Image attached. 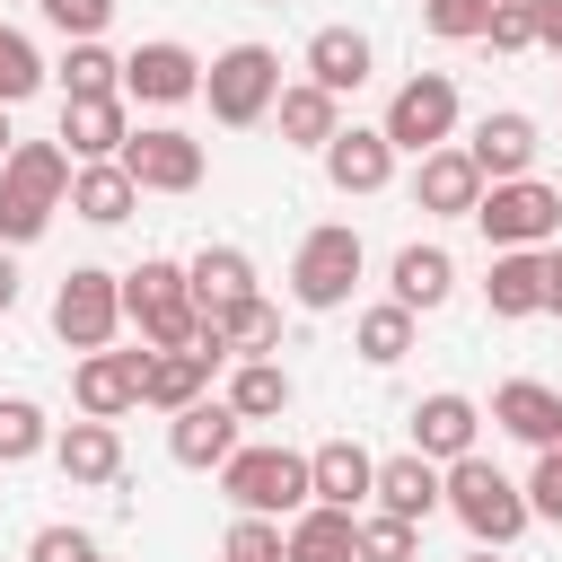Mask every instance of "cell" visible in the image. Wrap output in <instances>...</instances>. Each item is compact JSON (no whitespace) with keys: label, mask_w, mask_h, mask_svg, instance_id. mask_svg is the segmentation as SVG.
<instances>
[{"label":"cell","mask_w":562,"mask_h":562,"mask_svg":"<svg viewBox=\"0 0 562 562\" xmlns=\"http://www.w3.org/2000/svg\"><path fill=\"white\" fill-rule=\"evenodd\" d=\"M53 79H61V97H123V61H114L97 35H88V44H70Z\"/></svg>","instance_id":"33"},{"label":"cell","mask_w":562,"mask_h":562,"mask_svg":"<svg viewBox=\"0 0 562 562\" xmlns=\"http://www.w3.org/2000/svg\"><path fill=\"white\" fill-rule=\"evenodd\" d=\"M474 430H483V404H474V395H457V386H439V395H422V404H413V448H422L430 465L474 457Z\"/></svg>","instance_id":"16"},{"label":"cell","mask_w":562,"mask_h":562,"mask_svg":"<svg viewBox=\"0 0 562 562\" xmlns=\"http://www.w3.org/2000/svg\"><path fill=\"white\" fill-rule=\"evenodd\" d=\"M70 149L61 140H18L0 158V246H35L53 228V211L70 202Z\"/></svg>","instance_id":"1"},{"label":"cell","mask_w":562,"mask_h":562,"mask_svg":"<svg viewBox=\"0 0 562 562\" xmlns=\"http://www.w3.org/2000/svg\"><path fill=\"white\" fill-rule=\"evenodd\" d=\"M351 342H360V360H369V369H395V360L413 351V307H404V299H386V307H360Z\"/></svg>","instance_id":"32"},{"label":"cell","mask_w":562,"mask_h":562,"mask_svg":"<svg viewBox=\"0 0 562 562\" xmlns=\"http://www.w3.org/2000/svg\"><path fill=\"white\" fill-rule=\"evenodd\" d=\"M307 483H316V501L360 509V501H378V457L360 439H325V448H307Z\"/></svg>","instance_id":"22"},{"label":"cell","mask_w":562,"mask_h":562,"mask_svg":"<svg viewBox=\"0 0 562 562\" xmlns=\"http://www.w3.org/2000/svg\"><path fill=\"white\" fill-rule=\"evenodd\" d=\"M413 544H422V527H413V518H395V509L360 518V562H413Z\"/></svg>","instance_id":"36"},{"label":"cell","mask_w":562,"mask_h":562,"mask_svg":"<svg viewBox=\"0 0 562 562\" xmlns=\"http://www.w3.org/2000/svg\"><path fill=\"white\" fill-rule=\"evenodd\" d=\"M26 562H105V553H97V536H79V527H35Z\"/></svg>","instance_id":"42"},{"label":"cell","mask_w":562,"mask_h":562,"mask_svg":"<svg viewBox=\"0 0 562 562\" xmlns=\"http://www.w3.org/2000/svg\"><path fill=\"white\" fill-rule=\"evenodd\" d=\"M474 228L492 237V255H501V246H553V237H562V193H553L544 176H501V184H483Z\"/></svg>","instance_id":"6"},{"label":"cell","mask_w":562,"mask_h":562,"mask_svg":"<svg viewBox=\"0 0 562 562\" xmlns=\"http://www.w3.org/2000/svg\"><path fill=\"white\" fill-rule=\"evenodd\" d=\"M483 44H492V53H536V9H527V0H501L492 26H483Z\"/></svg>","instance_id":"40"},{"label":"cell","mask_w":562,"mask_h":562,"mask_svg":"<svg viewBox=\"0 0 562 562\" xmlns=\"http://www.w3.org/2000/svg\"><path fill=\"white\" fill-rule=\"evenodd\" d=\"M9 149H18V140H9V105H0V158H9Z\"/></svg>","instance_id":"47"},{"label":"cell","mask_w":562,"mask_h":562,"mask_svg":"<svg viewBox=\"0 0 562 562\" xmlns=\"http://www.w3.org/2000/svg\"><path fill=\"white\" fill-rule=\"evenodd\" d=\"M263 9H281V0H263Z\"/></svg>","instance_id":"48"},{"label":"cell","mask_w":562,"mask_h":562,"mask_svg":"<svg viewBox=\"0 0 562 562\" xmlns=\"http://www.w3.org/2000/svg\"><path fill=\"white\" fill-rule=\"evenodd\" d=\"M220 562H281V527H272V518H246V509H237V527H228Z\"/></svg>","instance_id":"38"},{"label":"cell","mask_w":562,"mask_h":562,"mask_svg":"<svg viewBox=\"0 0 562 562\" xmlns=\"http://www.w3.org/2000/svg\"><path fill=\"white\" fill-rule=\"evenodd\" d=\"M132 202H140V184H132L123 158H79V176H70V211L79 220L114 228V220H132Z\"/></svg>","instance_id":"25"},{"label":"cell","mask_w":562,"mask_h":562,"mask_svg":"<svg viewBox=\"0 0 562 562\" xmlns=\"http://www.w3.org/2000/svg\"><path fill=\"white\" fill-rule=\"evenodd\" d=\"M378 509H395V518H430V509H448V465H430L422 448H404V457H378Z\"/></svg>","instance_id":"19"},{"label":"cell","mask_w":562,"mask_h":562,"mask_svg":"<svg viewBox=\"0 0 562 562\" xmlns=\"http://www.w3.org/2000/svg\"><path fill=\"white\" fill-rule=\"evenodd\" d=\"M527 509H536L544 527H562V439H553V448H536V474H527Z\"/></svg>","instance_id":"39"},{"label":"cell","mask_w":562,"mask_h":562,"mask_svg":"<svg viewBox=\"0 0 562 562\" xmlns=\"http://www.w3.org/2000/svg\"><path fill=\"white\" fill-rule=\"evenodd\" d=\"M483 307H492L501 325L544 316V246H501L492 272H483Z\"/></svg>","instance_id":"18"},{"label":"cell","mask_w":562,"mask_h":562,"mask_svg":"<svg viewBox=\"0 0 562 562\" xmlns=\"http://www.w3.org/2000/svg\"><path fill=\"white\" fill-rule=\"evenodd\" d=\"M413 202L439 211V220H474V202H483V167L465 158V140H439V149L413 167Z\"/></svg>","instance_id":"15"},{"label":"cell","mask_w":562,"mask_h":562,"mask_svg":"<svg viewBox=\"0 0 562 562\" xmlns=\"http://www.w3.org/2000/svg\"><path fill=\"white\" fill-rule=\"evenodd\" d=\"M167 457L193 465V474H220V465L237 457V404H228V395H202V404L167 413Z\"/></svg>","instance_id":"13"},{"label":"cell","mask_w":562,"mask_h":562,"mask_svg":"<svg viewBox=\"0 0 562 562\" xmlns=\"http://www.w3.org/2000/svg\"><path fill=\"white\" fill-rule=\"evenodd\" d=\"M123 97H140V105H184V97H202V53L176 44V35L123 53Z\"/></svg>","instance_id":"12"},{"label":"cell","mask_w":562,"mask_h":562,"mask_svg":"<svg viewBox=\"0 0 562 562\" xmlns=\"http://www.w3.org/2000/svg\"><path fill=\"white\" fill-rule=\"evenodd\" d=\"M123 325V272H97V263H70L61 290H53V334L70 351H105Z\"/></svg>","instance_id":"9"},{"label":"cell","mask_w":562,"mask_h":562,"mask_svg":"<svg viewBox=\"0 0 562 562\" xmlns=\"http://www.w3.org/2000/svg\"><path fill=\"white\" fill-rule=\"evenodd\" d=\"M544 316H562V246H544Z\"/></svg>","instance_id":"44"},{"label":"cell","mask_w":562,"mask_h":562,"mask_svg":"<svg viewBox=\"0 0 562 562\" xmlns=\"http://www.w3.org/2000/svg\"><path fill=\"white\" fill-rule=\"evenodd\" d=\"M448 509H457V527H465L474 544H518L527 518H536V509H527V483H509L483 448L448 465Z\"/></svg>","instance_id":"3"},{"label":"cell","mask_w":562,"mask_h":562,"mask_svg":"<svg viewBox=\"0 0 562 562\" xmlns=\"http://www.w3.org/2000/svg\"><path fill=\"white\" fill-rule=\"evenodd\" d=\"M53 448V422H44V404H26V395H0V465H26V457H44Z\"/></svg>","instance_id":"34"},{"label":"cell","mask_w":562,"mask_h":562,"mask_svg":"<svg viewBox=\"0 0 562 562\" xmlns=\"http://www.w3.org/2000/svg\"><path fill=\"white\" fill-rule=\"evenodd\" d=\"M536 114H518V105H501V114H483L474 132H465V158L483 167V184H501V176H536Z\"/></svg>","instance_id":"14"},{"label":"cell","mask_w":562,"mask_h":562,"mask_svg":"<svg viewBox=\"0 0 562 562\" xmlns=\"http://www.w3.org/2000/svg\"><path fill=\"white\" fill-rule=\"evenodd\" d=\"M404 158H430L439 140H457V79L448 70H413L395 97H386V123H378Z\"/></svg>","instance_id":"8"},{"label":"cell","mask_w":562,"mask_h":562,"mask_svg":"<svg viewBox=\"0 0 562 562\" xmlns=\"http://www.w3.org/2000/svg\"><path fill=\"white\" fill-rule=\"evenodd\" d=\"M184 272H193V299H202V307H228V299H255V263H246L237 246H202V255H193Z\"/></svg>","instance_id":"31"},{"label":"cell","mask_w":562,"mask_h":562,"mask_svg":"<svg viewBox=\"0 0 562 562\" xmlns=\"http://www.w3.org/2000/svg\"><path fill=\"white\" fill-rule=\"evenodd\" d=\"M211 369H220V360H202V351H149L140 404H149V413H184V404L211 395Z\"/></svg>","instance_id":"28"},{"label":"cell","mask_w":562,"mask_h":562,"mask_svg":"<svg viewBox=\"0 0 562 562\" xmlns=\"http://www.w3.org/2000/svg\"><path fill=\"white\" fill-rule=\"evenodd\" d=\"M220 492H228L246 518H281V509H307V501H316L299 448H237V457L220 465Z\"/></svg>","instance_id":"7"},{"label":"cell","mask_w":562,"mask_h":562,"mask_svg":"<svg viewBox=\"0 0 562 562\" xmlns=\"http://www.w3.org/2000/svg\"><path fill=\"white\" fill-rule=\"evenodd\" d=\"M272 114H281V140H290V149H325V140L342 132V97H334V88H316V79L281 88V105H272Z\"/></svg>","instance_id":"29"},{"label":"cell","mask_w":562,"mask_h":562,"mask_svg":"<svg viewBox=\"0 0 562 562\" xmlns=\"http://www.w3.org/2000/svg\"><path fill=\"white\" fill-rule=\"evenodd\" d=\"M360 263H369V246H360V228L351 220H325V228H307L299 237V255H290V299L299 307H351V281H360Z\"/></svg>","instance_id":"5"},{"label":"cell","mask_w":562,"mask_h":562,"mask_svg":"<svg viewBox=\"0 0 562 562\" xmlns=\"http://www.w3.org/2000/svg\"><path fill=\"white\" fill-rule=\"evenodd\" d=\"M492 9H501V0H422V26L448 35V44H474V35L492 26Z\"/></svg>","instance_id":"37"},{"label":"cell","mask_w":562,"mask_h":562,"mask_svg":"<svg viewBox=\"0 0 562 562\" xmlns=\"http://www.w3.org/2000/svg\"><path fill=\"white\" fill-rule=\"evenodd\" d=\"M492 422H501L509 439H527V448H553V439H562V386H544V378H501V386H492Z\"/></svg>","instance_id":"20"},{"label":"cell","mask_w":562,"mask_h":562,"mask_svg":"<svg viewBox=\"0 0 562 562\" xmlns=\"http://www.w3.org/2000/svg\"><path fill=\"white\" fill-rule=\"evenodd\" d=\"M70 44H88V35H105V18H114V0H35Z\"/></svg>","instance_id":"41"},{"label":"cell","mask_w":562,"mask_h":562,"mask_svg":"<svg viewBox=\"0 0 562 562\" xmlns=\"http://www.w3.org/2000/svg\"><path fill=\"white\" fill-rule=\"evenodd\" d=\"M465 562H501V544H474V553H465Z\"/></svg>","instance_id":"46"},{"label":"cell","mask_w":562,"mask_h":562,"mask_svg":"<svg viewBox=\"0 0 562 562\" xmlns=\"http://www.w3.org/2000/svg\"><path fill=\"white\" fill-rule=\"evenodd\" d=\"M123 316L140 325V342H149V351H193V325H202L193 272H184V263H167V255L132 263V272H123Z\"/></svg>","instance_id":"2"},{"label":"cell","mask_w":562,"mask_h":562,"mask_svg":"<svg viewBox=\"0 0 562 562\" xmlns=\"http://www.w3.org/2000/svg\"><path fill=\"white\" fill-rule=\"evenodd\" d=\"M202 97H211V123H228V132L263 123V114L281 105V53H272V44H228V53H211V61H202Z\"/></svg>","instance_id":"4"},{"label":"cell","mask_w":562,"mask_h":562,"mask_svg":"<svg viewBox=\"0 0 562 562\" xmlns=\"http://www.w3.org/2000/svg\"><path fill=\"white\" fill-rule=\"evenodd\" d=\"M140 378H149V351H79V369H70V404L88 413V422H123L132 404H140Z\"/></svg>","instance_id":"11"},{"label":"cell","mask_w":562,"mask_h":562,"mask_svg":"<svg viewBox=\"0 0 562 562\" xmlns=\"http://www.w3.org/2000/svg\"><path fill=\"white\" fill-rule=\"evenodd\" d=\"M281 562H360V518L334 509V501H307L281 527Z\"/></svg>","instance_id":"21"},{"label":"cell","mask_w":562,"mask_h":562,"mask_svg":"<svg viewBox=\"0 0 562 562\" xmlns=\"http://www.w3.org/2000/svg\"><path fill=\"white\" fill-rule=\"evenodd\" d=\"M18 307V263H9V246H0V316Z\"/></svg>","instance_id":"45"},{"label":"cell","mask_w":562,"mask_h":562,"mask_svg":"<svg viewBox=\"0 0 562 562\" xmlns=\"http://www.w3.org/2000/svg\"><path fill=\"white\" fill-rule=\"evenodd\" d=\"M386 290H395L413 316H430V307H448V290H457V255H448V246H404V255L386 263Z\"/></svg>","instance_id":"26"},{"label":"cell","mask_w":562,"mask_h":562,"mask_svg":"<svg viewBox=\"0 0 562 562\" xmlns=\"http://www.w3.org/2000/svg\"><path fill=\"white\" fill-rule=\"evenodd\" d=\"M228 404H237V422H281L290 413V369L281 360H237Z\"/></svg>","instance_id":"30"},{"label":"cell","mask_w":562,"mask_h":562,"mask_svg":"<svg viewBox=\"0 0 562 562\" xmlns=\"http://www.w3.org/2000/svg\"><path fill=\"white\" fill-rule=\"evenodd\" d=\"M123 167H132V184H140V193H193L211 158H202V140H193V132L149 123V132H132V140H123Z\"/></svg>","instance_id":"10"},{"label":"cell","mask_w":562,"mask_h":562,"mask_svg":"<svg viewBox=\"0 0 562 562\" xmlns=\"http://www.w3.org/2000/svg\"><path fill=\"white\" fill-rule=\"evenodd\" d=\"M53 465H61V483H114V474H123V430L79 413V422L53 439Z\"/></svg>","instance_id":"24"},{"label":"cell","mask_w":562,"mask_h":562,"mask_svg":"<svg viewBox=\"0 0 562 562\" xmlns=\"http://www.w3.org/2000/svg\"><path fill=\"white\" fill-rule=\"evenodd\" d=\"M132 123H123V97H61V149L70 158H123Z\"/></svg>","instance_id":"23"},{"label":"cell","mask_w":562,"mask_h":562,"mask_svg":"<svg viewBox=\"0 0 562 562\" xmlns=\"http://www.w3.org/2000/svg\"><path fill=\"white\" fill-rule=\"evenodd\" d=\"M369 61H378V53H369L360 26H316V35H307V79L334 88V97H351V88L369 79Z\"/></svg>","instance_id":"27"},{"label":"cell","mask_w":562,"mask_h":562,"mask_svg":"<svg viewBox=\"0 0 562 562\" xmlns=\"http://www.w3.org/2000/svg\"><path fill=\"white\" fill-rule=\"evenodd\" d=\"M325 176H334V193H386L395 140H386L378 123H342V132L325 140Z\"/></svg>","instance_id":"17"},{"label":"cell","mask_w":562,"mask_h":562,"mask_svg":"<svg viewBox=\"0 0 562 562\" xmlns=\"http://www.w3.org/2000/svg\"><path fill=\"white\" fill-rule=\"evenodd\" d=\"M35 88H44V53L18 26H0V105H26Z\"/></svg>","instance_id":"35"},{"label":"cell","mask_w":562,"mask_h":562,"mask_svg":"<svg viewBox=\"0 0 562 562\" xmlns=\"http://www.w3.org/2000/svg\"><path fill=\"white\" fill-rule=\"evenodd\" d=\"M527 9H536V44L562 53V0H527Z\"/></svg>","instance_id":"43"}]
</instances>
